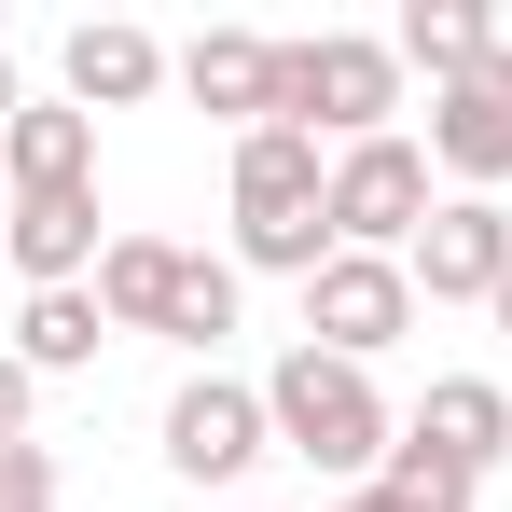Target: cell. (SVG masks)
I'll use <instances>...</instances> for the list:
<instances>
[{
  "mask_svg": "<svg viewBox=\"0 0 512 512\" xmlns=\"http://www.w3.org/2000/svg\"><path fill=\"white\" fill-rule=\"evenodd\" d=\"M263 416H277V457H305L319 485H374L388 471V443H402V416H388V388L360 374V360H333V346H291L277 374H263Z\"/></svg>",
  "mask_w": 512,
  "mask_h": 512,
  "instance_id": "cell-1",
  "label": "cell"
},
{
  "mask_svg": "<svg viewBox=\"0 0 512 512\" xmlns=\"http://www.w3.org/2000/svg\"><path fill=\"white\" fill-rule=\"evenodd\" d=\"M319 194H333V153L305 125H250L236 139V277H319L333 263Z\"/></svg>",
  "mask_w": 512,
  "mask_h": 512,
  "instance_id": "cell-2",
  "label": "cell"
},
{
  "mask_svg": "<svg viewBox=\"0 0 512 512\" xmlns=\"http://www.w3.org/2000/svg\"><path fill=\"white\" fill-rule=\"evenodd\" d=\"M402 277H416V305H499V277H512V208H499V194H443L429 236L402 250Z\"/></svg>",
  "mask_w": 512,
  "mask_h": 512,
  "instance_id": "cell-7",
  "label": "cell"
},
{
  "mask_svg": "<svg viewBox=\"0 0 512 512\" xmlns=\"http://www.w3.org/2000/svg\"><path fill=\"white\" fill-rule=\"evenodd\" d=\"M0 236H14V180H0Z\"/></svg>",
  "mask_w": 512,
  "mask_h": 512,
  "instance_id": "cell-24",
  "label": "cell"
},
{
  "mask_svg": "<svg viewBox=\"0 0 512 512\" xmlns=\"http://www.w3.org/2000/svg\"><path fill=\"white\" fill-rule=\"evenodd\" d=\"M429 167L457 180V194H499V180H512V42L471 70V84L429 97Z\"/></svg>",
  "mask_w": 512,
  "mask_h": 512,
  "instance_id": "cell-8",
  "label": "cell"
},
{
  "mask_svg": "<svg viewBox=\"0 0 512 512\" xmlns=\"http://www.w3.org/2000/svg\"><path fill=\"white\" fill-rule=\"evenodd\" d=\"M429 139H360V153H333V194H319V222H333V250H416L429 236V208H443V194H429Z\"/></svg>",
  "mask_w": 512,
  "mask_h": 512,
  "instance_id": "cell-4",
  "label": "cell"
},
{
  "mask_svg": "<svg viewBox=\"0 0 512 512\" xmlns=\"http://www.w3.org/2000/svg\"><path fill=\"white\" fill-rule=\"evenodd\" d=\"M374 499H388V512H471V499H485V471H457L443 443L402 429V443H388V471H374Z\"/></svg>",
  "mask_w": 512,
  "mask_h": 512,
  "instance_id": "cell-17",
  "label": "cell"
},
{
  "mask_svg": "<svg viewBox=\"0 0 512 512\" xmlns=\"http://www.w3.org/2000/svg\"><path fill=\"white\" fill-rule=\"evenodd\" d=\"M485 319H499V333H512V277H499V305H485Z\"/></svg>",
  "mask_w": 512,
  "mask_h": 512,
  "instance_id": "cell-23",
  "label": "cell"
},
{
  "mask_svg": "<svg viewBox=\"0 0 512 512\" xmlns=\"http://www.w3.org/2000/svg\"><path fill=\"white\" fill-rule=\"evenodd\" d=\"M277 125H305V139H402V56L374 42V28H319V42H291V84H277Z\"/></svg>",
  "mask_w": 512,
  "mask_h": 512,
  "instance_id": "cell-3",
  "label": "cell"
},
{
  "mask_svg": "<svg viewBox=\"0 0 512 512\" xmlns=\"http://www.w3.org/2000/svg\"><path fill=\"white\" fill-rule=\"evenodd\" d=\"M97 346H111L97 291H28V319H14V360L28 374H97Z\"/></svg>",
  "mask_w": 512,
  "mask_h": 512,
  "instance_id": "cell-16",
  "label": "cell"
},
{
  "mask_svg": "<svg viewBox=\"0 0 512 512\" xmlns=\"http://www.w3.org/2000/svg\"><path fill=\"white\" fill-rule=\"evenodd\" d=\"M402 333H416V277H402L388 250H333L319 277H305V346H333V360L374 374Z\"/></svg>",
  "mask_w": 512,
  "mask_h": 512,
  "instance_id": "cell-6",
  "label": "cell"
},
{
  "mask_svg": "<svg viewBox=\"0 0 512 512\" xmlns=\"http://www.w3.org/2000/svg\"><path fill=\"white\" fill-rule=\"evenodd\" d=\"M319 512H388V499H374V485H360V499H319Z\"/></svg>",
  "mask_w": 512,
  "mask_h": 512,
  "instance_id": "cell-22",
  "label": "cell"
},
{
  "mask_svg": "<svg viewBox=\"0 0 512 512\" xmlns=\"http://www.w3.org/2000/svg\"><path fill=\"white\" fill-rule=\"evenodd\" d=\"M167 333H180V346H222V333H236V263L180 250V291H167Z\"/></svg>",
  "mask_w": 512,
  "mask_h": 512,
  "instance_id": "cell-18",
  "label": "cell"
},
{
  "mask_svg": "<svg viewBox=\"0 0 512 512\" xmlns=\"http://www.w3.org/2000/svg\"><path fill=\"white\" fill-rule=\"evenodd\" d=\"M277 84H291V42H263V28H208V42H180V97L222 111L236 139L277 125Z\"/></svg>",
  "mask_w": 512,
  "mask_h": 512,
  "instance_id": "cell-9",
  "label": "cell"
},
{
  "mask_svg": "<svg viewBox=\"0 0 512 512\" xmlns=\"http://www.w3.org/2000/svg\"><path fill=\"white\" fill-rule=\"evenodd\" d=\"M14 111H28V70H14V56H0V125H14Z\"/></svg>",
  "mask_w": 512,
  "mask_h": 512,
  "instance_id": "cell-21",
  "label": "cell"
},
{
  "mask_svg": "<svg viewBox=\"0 0 512 512\" xmlns=\"http://www.w3.org/2000/svg\"><path fill=\"white\" fill-rule=\"evenodd\" d=\"M0 250H14L28 291H97V250H111L97 236V194H14V236Z\"/></svg>",
  "mask_w": 512,
  "mask_h": 512,
  "instance_id": "cell-12",
  "label": "cell"
},
{
  "mask_svg": "<svg viewBox=\"0 0 512 512\" xmlns=\"http://www.w3.org/2000/svg\"><path fill=\"white\" fill-rule=\"evenodd\" d=\"M56 70H70V111H139L153 84H180V56L153 28H125V14H84V28L56 42Z\"/></svg>",
  "mask_w": 512,
  "mask_h": 512,
  "instance_id": "cell-10",
  "label": "cell"
},
{
  "mask_svg": "<svg viewBox=\"0 0 512 512\" xmlns=\"http://www.w3.org/2000/svg\"><path fill=\"white\" fill-rule=\"evenodd\" d=\"M153 443H167L180 485H236V471H263V457H277V416H263L250 374H180L167 416H153Z\"/></svg>",
  "mask_w": 512,
  "mask_h": 512,
  "instance_id": "cell-5",
  "label": "cell"
},
{
  "mask_svg": "<svg viewBox=\"0 0 512 512\" xmlns=\"http://www.w3.org/2000/svg\"><path fill=\"white\" fill-rule=\"evenodd\" d=\"M28 416H42V374H28V360L0 346V443H28Z\"/></svg>",
  "mask_w": 512,
  "mask_h": 512,
  "instance_id": "cell-20",
  "label": "cell"
},
{
  "mask_svg": "<svg viewBox=\"0 0 512 512\" xmlns=\"http://www.w3.org/2000/svg\"><path fill=\"white\" fill-rule=\"evenodd\" d=\"M167 291H180L167 236H111V250H97V319H111V333H167Z\"/></svg>",
  "mask_w": 512,
  "mask_h": 512,
  "instance_id": "cell-15",
  "label": "cell"
},
{
  "mask_svg": "<svg viewBox=\"0 0 512 512\" xmlns=\"http://www.w3.org/2000/svg\"><path fill=\"white\" fill-rule=\"evenodd\" d=\"M402 429L443 443L457 471H499V457H512V374H429V402H416Z\"/></svg>",
  "mask_w": 512,
  "mask_h": 512,
  "instance_id": "cell-13",
  "label": "cell"
},
{
  "mask_svg": "<svg viewBox=\"0 0 512 512\" xmlns=\"http://www.w3.org/2000/svg\"><path fill=\"white\" fill-rule=\"evenodd\" d=\"M0 512H56V457L42 443H0Z\"/></svg>",
  "mask_w": 512,
  "mask_h": 512,
  "instance_id": "cell-19",
  "label": "cell"
},
{
  "mask_svg": "<svg viewBox=\"0 0 512 512\" xmlns=\"http://www.w3.org/2000/svg\"><path fill=\"white\" fill-rule=\"evenodd\" d=\"M388 56H402V70H429V97H443V84H471V70L499 56V14H485V0H402Z\"/></svg>",
  "mask_w": 512,
  "mask_h": 512,
  "instance_id": "cell-14",
  "label": "cell"
},
{
  "mask_svg": "<svg viewBox=\"0 0 512 512\" xmlns=\"http://www.w3.org/2000/svg\"><path fill=\"white\" fill-rule=\"evenodd\" d=\"M0 180H14V194H97V111L28 97V111L0 125Z\"/></svg>",
  "mask_w": 512,
  "mask_h": 512,
  "instance_id": "cell-11",
  "label": "cell"
}]
</instances>
